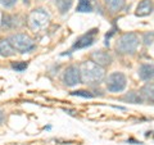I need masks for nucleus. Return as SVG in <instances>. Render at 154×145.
Masks as SVG:
<instances>
[{
	"mask_svg": "<svg viewBox=\"0 0 154 145\" xmlns=\"http://www.w3.org/2000/svg\"><path fill=\"white\" fill-rule=\"evenodd\" d=\"M4 118H5V116H4V112H3L2 109H0V125L4 122Z\"/></svg>",
	"mask_w": 154,
	"mask_h": 145,
	"instance_id": "4be33fe9",
	"label": "nucleus"
},
{
	"mask_svg": "<svg viewBox=\"0 0 154 145\" xmlns=\"http://www.w3.org/2000/svg\"><path fill=\"white\" fill-rule=\"evenodd\" d=\"M72 96H81V98H93V94L89 93V91H85V90H77V91H72L71 93Z\"/></svg>",
	"mask_w": 154,
	"mask_h": 145,
	"instance_id": "a211bd4d",
	"label": "nucleus"
},
{
	"mask_svg": "<svg viewBox=\"0 0 154 145\" xmlns=\"http://www.w3.org/2000/svg\"><path fill=\"white\" fill-rule=\"evenodd\" d=\"M96 32H98V30L94 28V30H91L89 33H86V35H84V36H81L79 40L75 42L73 49H84V48H88L90 45H93L94 41H95V33Z\"/></svg>",
	"mask_w": 154,
	"mask_h": 145,
	"instance_id": "6e6552de",
	"label": "nucleus"
},
{
	"mask_svg": "<svg viewBox=\"0 0 154 145\" xmlns=\"http://www.w3.org/2000/svg\"><path fill=\"white\" fill-rule=\"evenodd\" d=\"M123 100L128 101V103H134V104H140L143 103V96L140 94H137L136 91H131V93H127L123 96Z\"/></svg>",
	"mask_w": 154,
	"mask_h": 145,
	"instance_id": "dca6fc26",
	"label": "nucleus"
},
{
	"mask_svg": "<svg viewBox=\"0 0 154 145\" xmlns=\"http://www.w3.org/2000/svg\"><path fill=\"white\" fill-rule=\"evenodd\" d=\"M12 68L16 72H23L27 68V63H26V62H17V63L12 64Z\"/></svg>",
	"mask_w": 154,
	"mask_h": 145,
	"instance_id": "6ab92c4d",
	"label": "nucleus"
},
{
	"mask_svg": "<svg viewBox=\"0 0 154 145\" xmlns=\"http://www.w3.org/2000/svg\"><path fill=\"white\" fill-rule=\"evenodd\" d=\"M143 41L145 45H152L154 41V32H146L143 36Z\"/></svg>",
	"mask_w": 154,
	"mask_h": 145,
	"instance_id": "aec40b11",
	"label": "nucleus"
},
{
	"mask_svg": "<svg viewBox=\"0 0 154 145\" xmlns=\"http://www.w3.org/2000/svg\"><path fill=\"white\" fill-rule=\"evenodd\" d=\"M21 25V22L18 21L17 16H9V14H4L2 19V27L5 28H16Z\"/></svg>",
	"mask_w": 154,
	"mask_h": 145,
	"instance_id": "f8f14e48",
	"label": "nucleus"
},
{
	"mask_svg": "<svg viewBox=\"0 0 154 145\" xmlns=\"http://www.w3.org/2000/svg\"><path fill=\"white\" fill-rule=\"evenodd\" d=\"M91 60L102 67H107L112 63V55H110L108 51L96 50V51L91 53Z\"/></svg>",
	"mask_w": 154,
	"mask_h": 145,
	"instance_id": "0eeeda50",
	"label": "nucleus"
},
{
	"mask_svg": "<svg viewBox=\"0 0 154 145\" xmlns=\"http://www.w3.org/2000/svg\"><path fill=\"white\" fill-rule=\"evenodd\" d=\"M50 22V14L48 13L44 8H37L28 14L27 23L28 27L35 32H40L42 30H45Z\"/></svg>",
	"mask_w": 154,
	"mask_h": 145,
	"instance_id": "f03ea898",
	"label": "nucleus"
},
{
	"mask_svg": "<svg viewBox=\"0 0 154 145\" xmlns=\"http://www.w3.org/2000/svg\"><path fill=\"white\" fill-rule=\"evenodd\" d=\"M81 82L86 85H99L105 79L104 67L96 64L93 60H85L80 66Z\"/></svg>",
	"mask_w": 154,
	"mask_h": 145,
	"instance_id": "f257e3e1",
	"label": "nucleus"
},
{
	"mask_svg": "<svg viewBox=\"0 0 154 145\" xmlns=\"http://www.w3.org/2000/svg\"><path fill=\"white\" fill-rule=\"evenodd\" d=\"M93 7L89 0H79V5H77V12L80 13H86V12H91Z\"/></svg>",
	"mask_w": 154,
	"mask_h": 145,
	"instance_id": "f3484780",
	"label": "nucleus"
},
{
	"mask_svg": "<svg viewBox=\"0 0 154 145\" xmlns=\"http://www.w3.org/2000/svg\"><path fill=\"white\" fill-rule=\"evenodd\" d=\"M127 80L122 72H113L105 80V86L110 93H121L126 89Z\"/></svg>",
	"mask_w": 154,
	"mask_h": 145,
	"instance_id": "39448f33",
	"label": "nucleus"
},
{
	"mask_svg": "<svg viewBox=\"0 0 154 145\" xmlns=\"http://www.w3.org/2000/svg\"><path fill=\"white\" fill-rule=\"evenodd\" d=\"M105 5L108 7V9L112 13H117L119 11H122V8L125 7V0H104Z\"/></svg>",
	"mask_w": 154,
	"mask_h": 145,
	"instance_id": "ddd939ff",
	"label": "nucleus"
},
{
	"mask_svg": "<svg viewBox=\"0 0 154 145\" xmlns=\"http://www.w3.org/2000/svg\"><path fill=\"white\" fill-rule=\"evenodd\" d=\"M55 5L60 14H66L72 7V0H55Z\"/></svg>",
	"mask_w": 154,
	"mask_h": 145,
	"instance_id": "2eb2a0df",
	"label": "nucleus"
},
{
	"mask_svg": "<svg viewBox=\"0 0 154 145\" xmlns=\"http://www.w3.org/2000/svg\"><path fill=\"white\" fill-rule=\"evenodd\" d=\"M16 51L17 50L13 48L9 39H0V55L8 58L16 54Z\"/></svg>",
	"mask_w": 154,
	"mask_h": 145,
	"instance_id": "9b49d317",
	"label": "nucleus"
},
{
	"mask_svg": "<svg viewBox=\"0 0 154 145\" xmlns=\"http://www.w3.org/2000/svg\"><path fill=\"white\" fill-rule=\"evenodd\" d=\"M17 0H0V4L4 7V8H12L16 5Z\"/></svg>",
	"mask_w": 154,
	"mask_h": 145,
	"instance_id": "412c9836",
	"label": "nucleus"
},
{
	"mask_svg": "<svg viewBox=\"0 0 154 145\" xmlns=\"http://www.w3.org/2000/svg\"><path fill=\"white\" fill-rule=\"evenodd\" d=\"M153 12V2L152 0H141L136 7V14L137 17H146Z\"/></svg>",
	"mask_w": 154,
	"mask_h": 145,
	"instance_id": "1a4fd4ad",
	"label": "nucleus"
},
{
	"mask_svg": "<svg viewBox=\"0 0 154 145\" xmlns=\"http://www.w3.org/2000/svg\"><path fill=\"white\" fill-rule=\"evenodd\" d=\"M137 75L143 81H150L154 79V64H141L139 67Z\"/></svg>",
	"mask_w": 154,
	"mask_h": 145,
	"instance_id": "9d476101",
	"label": "nucleus"
},
{
	"mask_svg": "<svg viewBox=\"0 0 154 145\" xmlns=\"http://www.w3.org/2000/svg\"><path fill=\"white\" fill-rule=\"evenodd\" d=\"M63 82L66 86H76L77 84H81V71L80 67L76 64H71L64 69L63 73Z\"/></svg>",
	"mask_w": 154,
	"mask_h": 145,
	"instance_id": "423d86ee",
	"label": "nucleus"
},
{
	"mask_svg": "<svg viewBox=\"0 0 154 145\" xmlns=\"http://www.w3.org/2000/svg\"><path fill=\"white\" fill-rule=\"evenodd\" d=\"M9 41L13 45V48L19 53H28L35 49V41L26 35V33H14L9 37Z\"/></svg>",
	"mask_w": 154,
	"mask_h": 145,
	"instance_id": "20e7f679",
	"label": "nucleus"
},
{
	"mask_svg": "<svg viewBox=\"0 0 154 145\" xmlns=\"http://www.w3.org/2000/svg\"><path fill=\"white\" fill-rule=\"evenodd\" d=\"M141 96H143V99L153 101L154 103V85L146 84L145 86H143L141 88Z\"/></svg>",
	"mask_w": 154,
	"mask_h": 145,
	"instance_id": "4468645a",
	"label": "nucleus"
},
{
	"mask_svg": "<svg viewBox=\"0 0 154 145\" xmlns=\"http://www.w3.org/2000/svg\"><path fill=\"white\" fill-rule=\"evenodd\" d=\"M140 40L139 36L135 32H127L118 39V41L116 42V50L121 54H134L136 51Z\"/></svg>",
	"mask_w": 154,
	"mask_h": 145,
	"instance_id": "7ed1b4c3",
	"label": "nucleus"
}]
</instances>
